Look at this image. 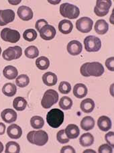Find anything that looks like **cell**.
<instances>
[{"label": "cell", "mask_w": 114, "mask_h": 153, "mask_svg": "<svg viewBox=\"0 0 114 153\" xmlns=\"http://www.w3.org/2000/svg\"><path fill=\"white\" fill-rule=\"evenodd\" d=\"M73 28V23L70 20H62L58 24V30L64 34H70Z\"/></svg>", "instance_id": "obj_21"}, {"label": "cell", "mask_w": 114, "mask_h": 153, "mask_svg": "<svg viewBox=\"0 0 114 153\" xmlns=\"http://www.w3.org/2000/svg\"><path fill=\"white\" fill-rule=\"evenodd\" d=\"M109 30V25L105 20H99L95 25V30L98 34H105Z\"/></svg>", "instance_id": "obj_23"}, {"label": "cell", "mask_w": 114, "mask_h": 153, "mask_svg": "<svg viewBox=\"0 0 114 153\" xmlns=\"http://www.w3.org/2000/svg\"><path fill=\"white\" fill-rule=\"evenodd\" d=\"M87 87L83 83L76 84L73 88V94L76 97L79 99L85 97L87 95Z\"/></svg>", "instance_id": "obj_18"}, {"label": "cell", "mask_w": 114, "mask_h": 153, "mask_svg": "<svg viewBox=\"0 0 114 153\" xmlns=\"http://www.w3.org/2000/svg\"><path fill=\"white\" fill-rule=\"evenodd\" d=\"M95 124V122L93 117L91 116H86L81 121V127L83 130L89 131L94 128Z\"/></svg>", "instance_id": "obj_24"}, {"label": "cell", "mask_w": 114, "mask_h": 153, "mask_svg": "<svg viewBox=\"0 0 114 153\" xmlns=\"http://www.w3.org/2000/svg\"><path fill=\"white\" fill-rule=\"evenodd\" d=\"M93 25V21L90 18L83 17L78 19L76 22V28L82 33H88L90 32Z\"/></svg>", "instance_id": "obj_10"}, {"label": "cell", "mask_w": 114, "mask_h": 153, "mask_svg": "<svg viewBox=\"0 0 114 153\" xmlns=\"http://www.w3.org/2000/svg\"><path fill=\"white\" fill-rule=\"evenodd\" d=\"M58 90L62 94H68L71 90V85L69 82L62 81L59 84Z\"/></svg>", "instance_id": "obj_36"}, {"label": "cell", "mask_w": 114, "mask_h": 153, "mask_svg": "<svg viewBox=\"0 0 114 153\" xmlns=\"http://www.w3.org/2000/svg\"><path fill=\"white\" fill-rule=\"evenodd\" d=\"M21 54H22V51L20 46H15L7 48L6 50H5L2 54V56L5 61H10L20 58Z\"/></svg>", "instance_id": "obj_9"}, {"label": "cell", "mask_w": 114, "mask_h": 153, "mask_svg": "<svg viewBox=\"0 0 114 153\" xmlns=\"http://www.w3.org/2000/svg\"><path fill=\"white\" fill-rule=\"evenodd\" d=\"M98 152L99 153H112L113 152V148L107 144H102L99 146Z\"/></svg>", "instance_id": "obj_38"}, {"label": "cell", "mask_w": 114, "mask_h": 153, "mask_svg": "<svg viewBox=\"0 0 114 153\" xmlns=\"http://www.w3.org/2000/svg\"><path fill=\"white\" fill-rule=\"evenodd\" d=\"M9 3L10 4H12V5H18V4H20V3L21 2V0H18V1H11V0H9Z\"/></svg>", "instance_id": "obj_44"}, {"label": "cell", "mask_w": 114, "mask_h": 153, "mask_svg": "<svg viewBox=\"0 0 114 153\" xmlns=\"http://www.w3.org/2000/svg\"><path fill=\"white\" fill-rule=\"evenodd\" d=\"M13 106L16 110L23 111L26 108L27 102L22 97H17L13 100Z\"/></svg>", "instance_id": "obj_28"}, {"label": "cell", "mask_w": 114, "mask_h": 153, "mask_svg": "<svg viewBox=\"0 0 114 153\" xmlns=\"http://www.w3.org/2000/svg\"><path fill=\"white\" fill-rule=\"evenodd\" d=\"M84 45L87 52H97L101 48V41L95 36H88L84 40Z\"/></svg>", "instance_id": "obj_6"}, {"label": "cell", "mask_w": 114, "mask_h": 153, "mask_svg": "<svg viewBox=\"0 0 114 153\" xmlns=\"http://www.w3.org/2000/svg\"><path fill=\"white\" fill-rule=\"evenodd\" d=\"M65 134L69 139L77 138L80 134L79 128L75 124H69L64 130Z\"/></svg>", "instance_id": "obj_19"}, {"label": "cell", "mask_w": 114, "mask_h": 153, "mask_svg": "<svg viewBox=\"0 0 114 153\" xmlns=\"http://www.w3.org/2000/svg\"><path fill=\"white\" fill-rule=\"evenodd\" d=\"M17 91V88L15 84L12 83H5L2 88V93L7 97H13Z\"/></svg>", "instance_id": "obj_26"}, {"label": "cell", "mask_w": 114, "mask_h": 153, "mask_svg": "<svg viewBox=\"0 0 114 153\" xmlns=\"http://www.w3.org/2000/svg\"><path fill=\"white\" fill-rule=\"evenodd\" d=\"M114 132H109L107 134H106L105 136V140H106L107 143H108L109 145L112 147L113 149L114 146V143H113V140H114Z\"/></svg>", "instance_id": "obj_39"}, {"label": "cell", "mask_w": 114, "mask_h": 153, "mask_svg": "<svg viewBox=\"0 0 114 153\" xmlns=\"http://www.w3.org/2000/svg\"><path fill=\"white\" fill-rule=\"evenodd\" d=\"M38 54V49L35 46H30L25 50V55L29 59L36 58Z\"/></svg>", "instance_id": "obj_34"}, {"label": "cell", "mask_w": 114, "mask_h": 153, "mask_svg": "<svg viewBox=\"0 0 114 153\" xmlns=\"http://www.w3.org/2000/svg\"><path fill=\"white\" fill-rule=\"evenodd\" d=\"M3 73L5 78L10 80H12L14 79L18 76V72L17 69L15 67L11 66V65H8L5 68L4 71H3Z\"/></svg>", "instance_id": "obj_25"}, {"label": "cell", "mask_w": 114, "mask_h": 153, "mask_svg": "<svg viewBox=\"0 0 114 153\" xmlns=\"http://www.w3.org/2000/svg\"><path fill=\"white\" fill-rule=\"evenodd\" d=\"M75 153V150L71 146H63L61 150V153Z\"/></svg>", "instance_id": "obj_42"}, {"label": "cell", "mask_w": 114, "mask_h": 153, "mask_svg": "<svg viewBox=\"0 0 114 153\" xmlns=\"http://www.w3.org/2000/svg\"><path fill=\"white\" fill-rule=\"evenodd\" d=\"M97 126L101 130L104 132H107L112 128V121L110 117L107 116H101L97 120Z\"/></svg>", "instance_id": "obj_17"}, {"label": "cell", "mask_w": 114, "mask_h": 153, "mask_svg": "<svg viewBox=\"0 0 114 153\" xmlns=\"http://www.w3.org/2000/svg\"><path fill=\"white\" fill-rule=\"evenodd\" d=\"M1 38L5 42L16 43L20 39V34L16 30L5 28L3 29L1 32Z\"/></svg>", "instance_id": "obj_8"}, {"label": "cell", "mask_w": 114, "mask_h": 153, "mask_svg": "<svg viewBox=\"0 0 114 153\" xmlns=\"http://www.w3.org/2000/svg\"><path fill=\"white\" fill-rule=\"evenodd\" d=\"M64 114L63 111L59 109H52L47 115L48 124L53 128H58L64 122Z\"/></svg>", "instance_id": "obj_2"}, {"label": "cell", "mask_w": 114, "mask_h": 153, "mask_svg": "<svg viewBox=\"0 0 114 153\" xmlns=\"http://www.w3.org/2000/svg\"><path fill=\"white\" fill-rule=\"evenodd\" d=\"M112 2L111 0H97L96 6L94 8L95 13L99 17L106 16L112 6Z\"/></svg>", "instance_id": "obj_7"}, {"label": "cell", "mask_w": 114, "mask_h": 153, "mask_svg": "<svg viewBox=\"0 0 114 153\" xmlns=\"http://www.w3.org/2000/svg\"><path fill=\"white\" fill-rule=\"evenodd\" d=\"M56 138L61 144H66L69 142L70 139L67 137L66 134H65L64 130H61L58 132L56 134Z\"/></svg>", "instance_id": "obj_37"}, {"label": "cell", "mask_w": 114, "mask_h": 153, "mask_svg": "<svg viewBox=\"0 0 114 153\" xmlns=\"http://www.w3.org/2000/svg\"><path fill=\"white\" fill-rule=\"evenodd\" d=\"M5 132V125L4 123L0 122V135L4 134Z\"/></svg>", "instance_id": "obj_43"}, {"label": "cell", "mask_w": 114, "mask_h": 153, "mask_svg": "<svg viewBox=\"0 0 114 153\" xmlns=\"http://www.w3.org/2000/svg\"><path fill=\"white\" fill-rule=\"evenodd\" d=\"M1 48L0 47V55H1Z\"/></svg>", "instance_id": "obj_47"}, {"label": "cell", "mask_w": 114, "mask_h": 153, "mask_svg": "<svg viewBox=\"0 0 114 153\" xmlns=\"http://www.w3.org/2000/svg\"><path fill=\"white\" fill-rule=\"evenodd\" d=\"M23 38L27 41L32 42V41L36 39L37 32L34 29H27L24 32Z\"/></svg>", "instance_id": "obj_35"}, {"label": "cell", "mask_w": 114, "mask_h": 153, "mask_svg": "<svg viewBox=\"0 0 114 153\" xmlns=\"http://www.w3.org/2000/svg\"><path fill=\"white\" fill-rule=\"evenodd\" d=\"M36 67L40 70H47L50 66V61L47 57L40 56L36 61Z\"/></svg>", "instance_id": "obj_29"}, {"label": "cell", "mask_w": 114, "mask_h": 153, "mask_svg": "<svg viewBox=\"0 0 114 153\" xmlns=\"http://www.w3.org/2000/svg\"><path fill=\"white\" fill-rule=\"evenodd\" d=\"M30 83V79L26 75H20L16 77V83L17 86L21 88L25 87L27 85H28Z\"/></svg>", "instance_id": "obj_33"}, {"label": "cell", "mask_w": 114, "mask_h": 153, "mask_svg": "<svg viewBox=\"0 0 114 153\" xmlns=\"http://www.w3.org/2000/svg\"><path fill=\"white\" fill-rule=\"evenodd\" d=\"M15 12L12 10H0V26H4L14 20Z\"/></svg>", "instance_id": "obj_12"}, {"label": "cell", "mask_w": 114, "mask_h": 153, "mask_svg": "<svg viewBox=\"0 0 114 153\" xmlns=\"http://www.w3.org/2000/svg\"><path fill=\"white\" fill-rule=\"evenodd\" d=\"M7 134L10 138L12 139L20 138L22 134V130L19 126L16 124H12L7 128Z\"/></svg>", "instance_id": "obj_16"}, {"label": "cell", "mask_w": 114, "mask_h": 153, "mask_svg": "<svg viewBox=\"0 0 114 153\" xmlns=\"http://www.w3.org/2000/svg\"><path fill=\"white\" fill-rule=\"evenodd\" d=\"M30 124L32 127L34 128V129H41L44 125V119L41 116H33L30 120Z\"/></svg>", "instance_id": "obj_30"}, {"label": "cell", "mask_w": 114, "mask_h": 153, "mask_svg": "<svg viewBox=\"0 0 114 153\" xmlns=\"http://www.w3.org/2000/svg\"><path fill=\"white\" fill-rule=\"evenodd\" d=\"M73 106V101L70 97L64 96L61 98L59 101V107L64 110H70Z\"/></svg>", "instance_id": "obj_31"}, {"label": "cell", "mask_w": 114, "mask_h": 153, "mask_svg": "<svg viewBox=\"0 0 114 153\" xmlns=\"http://www.w3.org/2000/svg\"><path fill=\"white\" fill-rule=\"evenodd\" d=\"M105 66L110 71H114V57H110L105 61Z\"/></svg>", "instance_id": "obj_40"}, {"label": "cell", "mask_w": 114, "mask_h": 153, "mask_svg": "<svg viewBox=\"0 0 114 153\" xmlns=\"http://www.w3.org/2000/svg\"><path fill=\"white\" fill-rule=\"evenodd\" d=\"M27 139L31 144L42 146L47 143L48 136V134L44 130L31 131L27 135Z\"/></svg>", "instance_id": "obj_3"}, {"label": "cell", "mask_w": 114, "mask_h": 153, "mask_svg": "<svg viewBox=\"0 0 114 153\" xmlns=\"http://www.w3.org/2000/svg\"><path fill=\"white\" fill-rule=\"evenodd\" d=\"M84 153H86V152H93V153H95L96 152L95 151H93V150H86V151H85L83 152Z\"/></svg>", "instance_id": "obj_46"}, {"label": "cell", "mask_w": 114, "mask_h": 153, "mask_svg": "<svg viewBox=\"0 0 114 153\" xmlns=\"http://www.w3.org/2000/svg\"><path fill=\"white\" fill-rule=\"evenodd\" d=\"M48 22L47 20H44V19H40V20H38L36 23V25H35V27H36V29L38 31H40V30L41 29L43 26H44L45 25H47Z\"/></svg>", "instance_id": "obj_41"}, {"label": "cell", "mask_w": 114, "mask_h": 153, "mask_svg": "<svg viewBox=\"0 0 114 153\" xmlns=\"http://www.w3.org/2000/svg\"><path fill=\"white\" fill-rule=\"evenodd\" d=\"M60 13L64 18L73 20L78 17L80 14V10L75 5L70 4L69 3H64L60 6Z\"/></svg>", "instance_id": "obj_4"}, {"label": "cell", "mask_w": 114, "mask_h": 153, "mask_svg": "<svg viewBox=\"0 0 114 153\" xmlns=\"http://www.w3.org/2000/svg\"><path fill=\"white\" fill-rule=\"evenodd\" d=\"M3 151H4V145H3L1 142H0V153L2 152Z\"/></svg>", "instance_id": "obj_45"}, {"label": "cell", "mask_w": 114, "mask_h": 153, "mask_svg": "<svg viewBox=\"0 0 114 153\" xmlns=\"http://www.w3.org/2000/svg\"><path fill=\"white\" fill-rule=\"evenodd\" d=\"M80 144L83 147L90 146L94 143V137L90 133L83 134L79 138Z\"/></svg>", "instance_id": "obj_27"}, {"label": "cell", "mask_w": 114, "mask_h": 153, "mask_svg": "<svg viewBox=\"0 0 114 153\" xmlns=\"http://www.w3.org/2000/svg\"><path fill=\"white\" fill-rule=\"evenodd\" d=\"M17 13L19 18L24 21L30 20L33 18V12L32 9L25 5H21L19 7Z\"/></svg>", "instance_id": "obj_14"}, {"label": "cell", "mask_w": 114, "mask_h": 153, "mask_svg": "<svg viewBox=\"0 0 114 153\" xmlns=\"http://www.w3.org/2000/svg\"><path fill=\"white\" fill-rule=\"evenodd\" d=\"M42 81L46 85L52 87L55 85L58 81V78L56 74L52 72H47L42 76Z\"/></svg>", "instance_id": "obj_20"}, {"label": "cell", "mask_w": 114, "mask_h": 153, "mask_svg": "<svg viewBox=\"0 0 114 153\" xmlns=\"http://www.w3.org/2000/svg\"><path fill=\"white\" fill-rule=\"evenodd\" d=\"M1 117L5 123L10 124L17 120V113L12 109H5L1 113Z\"/></svg>", "instance_id": "obj_15"}, {"label": "cell", "mask_w": 114, "mask_h": 153, "mask_svg": "<svg viewBox=\"0 0 114 153\" xmlns=\"http://www.w3.org/2000/svg\"><path fill=\"white\" fill-rule=\"evenodd\" d=\"M83 50V46L78 40H72L68 44L67 51L70 55L77 56L81 54Z\"/></svg>", "instance_id": "obj_13"}, {"label": "cell", "mask_w": 114, "mask_h": 153, "mask_svg": "<svg viewBox=\"0 0 114 153\" xmlns=\"http://www.w3.org/2000/svg\"><path fill=\"white\" fill-rule=\"evenodd\" d=\"M40 35L43 40H51L55 38L56 34V29L51 25H45L40 30Z\"/></svg>", "instance_id": "obj_11"}, {"label": "cell", "mask_w": 114, "mask_h": 153, "mask_svg": "<svg viewBox=\"0 0 114 153\" xmlns=\"http://www.w3.org/2000/svg\"><path fill=\"white\" fill-rule=\"evenodd\" d=\"M81 109L83 112L89 114L93 111L95 108V102L93 100L88 98L82 101L81 103Z\"/></svg>", "instance_id": "obj_22"}, {"label": "cell", "mask_w": 114, "mask_h": 153, "mask_svg": "<svg viewBox=\"0 0 114 153\" xmlns=\"http://www.w3.org/2000/svg\"><path fill=\"white\" fill-rule=\"evenodd\" d=\"M20 151V145L16 142H9L5 145V153H19Z\"/></svg>", "instance_id": "obj_32"}, {"label": "cell", "mask_w": 114, "mask_h": 153, "mask_svg": "<svg viewBox=\"0 0 114 153\" xmlns=\"http://www.w3.org/2000/svg\"><path fill=\"white\" fill-rule=\"evenodd\" d=\"M58 94L54 89H48L44 93L41 101V105L44 109H49L58 102Z\"/></svg>", "instance_id": "obj_5"}, {"label": "cell", "mask_w": 114, "mask_h": 153, "mask_svg": "<svg viewBox=\"0 0 114 153\" xmlns=\"http://www.w3.org/2000/svg\"><path fill=\"white\" fill-rule=\"evenodd\" d=\"M81 74L83 76H100L104 73V67L102 64L98 62H86L81 66Z\"/></svg>", "instance_id": "obj_1"}]
</instances>
